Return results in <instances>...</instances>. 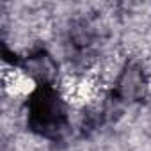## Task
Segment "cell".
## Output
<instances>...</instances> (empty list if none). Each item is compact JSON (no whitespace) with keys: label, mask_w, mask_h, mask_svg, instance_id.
Returning <instances> with one entry per match:
<instances>
[{"label":"cell","mask_w":151,"mask_h":151,"mask_svg":"<svg viewBox=\"0 0 151 151\" xmlns=\"http://www.w3.org/2000/svg\"><path fill=\"white\" fill-rule=\"evenodd\" d=\"M34 80L29 75L13 69V71H6L4 73V89L11 98H23L29 93L34 91Z\"/></svg>","instance_id":"1"}]
</instances>
